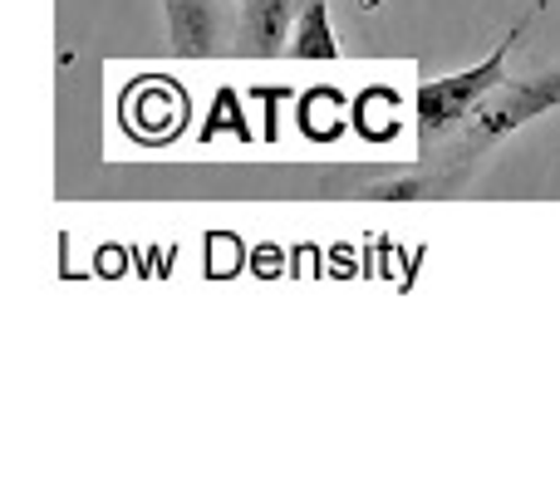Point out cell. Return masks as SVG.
Segmentation results:
<instances>
[{
  "label": "cell",
  "mask_w": 560,
  "mask_h": 491,
  "mask_svg": "<svg viewBox=\"0 0 560 491\" xmlns=\"http://www.w3.org/2000/svg\"><path fill=\"white\" fill-rule=\"evenodd\" d=\"M522 30H526V20L477 69L453 74V79H428V84L418 89V148H423V157L433 153L438 138H447L463 118H472V108L482 104L487 94H497V89L506 84V55H512V45L522 39Z\"/></svg>",
  "instance_id": "obj_1"
},
{
  "label": "cell",
  "mask_w": 560,
  "mask_h": 491,
  "mask_svg": "<svg viewBox=\"0 0 560 491\" xmlns=\"http://www.w3.org/2000/svg\"><path fill=\"white\" fill-rule=\"evenodd\" d=\"M560 104V69L546 79H532V84H516V89H497V94H487L482 104L472 108V133H467V143L457 148V157H472L482 153L487 143H497L502 133H512V128H522L526 118H536L541 108H556Z\"/></svg>",
  "instance_id": "obj_2"
},
{
  "label": "cell",
  "mask_w": 560,
  "mask_h": 491,
  "mask_svg": "<svg viewBox=\"0 0 560 491\" xmlns=\"http://www.w3.org/2000/svg\"><path fill=\"white\" fill-rule=\"evenodd\" d=\"M148 118H158V143H167V138L183 128L187 118V98L177 84H167V79H138L133 89L124 94V124L133 138L148 133Z\"/></svg>",
  "instance_id": "obj_3"
},
{
  "label": "cell",
  "mask_w": 560,
  "mask_h": 491,
  "mask_svg": "<svg viewBox=\"0 0 560 491\" xmlns=\"http://www.w3.org/2000/svg\"><path fill=\"white\" fill-rule=\"evenodd\" d=\"M167 10V35H173V55L207 59L217 49L222 20H217V0H163Z\"/></svg>",
  "instance_id": "obj_4"
},
{
  "label": "cell",
  "mask_w": 560,
  "mask_h": 491,
  "mask_svg": "<svg viewBox=\"0 0 560 491\" xmlns=\"http://www.w3.org/2000/svg\"><path fill=\"white\" fill-rule=\"evenodd\" d=\"M290 5L295 0H242V35L252 55H276L290 30Z\"/></svg>",
  "instance_id": "obj_5"
},
{
  "label": "cell",
  "mask_w": 560,
  "mask_h": 491,
  "mask_svg": "<svg viewBox=\"0 0 560 491\" xmlns=\"http://www.w3.org/2000/svg\"><path fill=\"white\" fill-rule=\"evenodd\" d=\"M290 55L295 59H335L339 55L335 35H329V5L325 0H305L300 25H295V35H290Z\"/></svg>",
  "instance_id": "obj_6"
}]
</instances>
